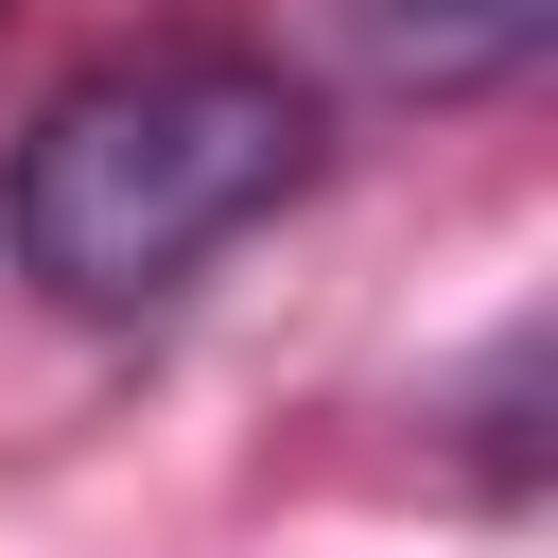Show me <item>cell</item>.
Here are the masks:
<instances>
[{"label":"cell","mask_w":558,"mask_h":558,"mask_svg":"<svg viewBox=\"0 0 558 558\" xmlns=\"http://www.w3.org/2000/svg\"><path fill=\"white\" fill-rule=\"evenodd\" d=\"M314 174V87L279 52H227V35H174V52H122V70H70L17 157H0V244L35 296L70 314H140L174 296L209 244H244L279 192Z\"/></svg>","instance_id":"obj_1"},{"label":"cell","mask_w":558,"mask_h":558,"mask_svg":"<svg viewBox=\"0 0 558 558\" xmlns=\"http://www.w3.org/2000/svg\"><path fill=\"white\" fill-rule=\"evenodd\" d=\"M453 17H471V35H523V0H453Z\"/></svg>","instance_id":"obj_2"}]
</instances>
